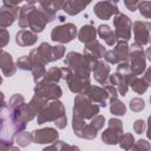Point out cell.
I'll return each instance as SVG.
<instances>
[{
    "label": "cell",
    "mask_w": 151,
    "mask_h": 151,
    "mask_svg": "<svg viewBox=\"0 0 151 151\" xmlns=\"http://www.w3.org/2000/svg\"><path fill=\"white\" fill-rule=\"evenodd\" d=\"M57 18L55 13L48 12L42 7L25 4L20 7L18 17V26L20 28H29L34 33H41L48 22L54 21Z\"/></svg>",
    "instance_id": "1"
},
{
    "label": "cell",
    "mask_w": 151,
    "mask_h": 151,
    "mask_svg": "<svg viewBox=\"0 0 151 151\" xmlns=\"http://www.w3.org/2000/svg\"><path fill=\"white\" fill-rule=\"evenodd\" d=\"M97 61H98V59H96L93 57L71 51L66 54V57L64 59V65L76 74L90 77V74L92 72V67L96 65Z\"/></svg>",
    "instance_id": "2"
},
{
    "label": "cell",
    "mask_w": 151,
    "mask_h": 151,
    "mask_svg": "<svg viewBox=\"0 0 151 151\" xmlns=\"http://www.w3.org/2000/svg\"><path fill=\"white\" fill-rule=\"evenodd\" d=\"M65 54V47L63 45L51 46L48 42H41L37 48L29 52V58L32 61H38L42 65L57 61L61 59Z\"/></svg>",
    "instance_id": "3"
},
{
    "label": "cell",
    "mask_w": 151,
    "mask_h": 151,
    "mask_svg": "<svg viewBox=\"0 0 151 151\" xmlns=\"http://www.w3.org/2000/svg\"><path fill=\"white\" fill-rule=\"evenodd\" d=\"M60 70H61V79H64L66 81L71 92H73L76 94H84L85 91L91 85L90 77L76 74L66 66L60 67Z\"/></svg>",
    "instance_id": "4"
},
{
    "label": "cell",
    "mask_w": 151,
    "mask_h": 151,
    "mask_svg": "<svg viewBox=\"0 0 151 151\" xmlns=\"http://www.w3.org/2000/svg\"><path fill=\"white\" fill-rule=\"evenodd\" d=\"M63 116H65V106H64V104L59 99L50 100L38 112L37 123L41 125L44 123L54 122V120H57L58 118H60Z\"/></svg>",
    "instance_id": "5"
},
{
    "label": "cell",
    "mask_w": 151,
    "mask_h": 151,
    "mask_svg": "<svg viewBox=\"0 0 151 151\" xmlns=\"http://www.w3.org/2000/svg\"><path fill=\"white\" fill-rule=\"evenodd\" d=\"M99 106L92 103L85 94H77L74 97V105H73V114L83 118V119H91L96 114L99 113Z\"/></svg>",
    "instance_id": "6"
},
{
    "label": "cell",
    "mask_w": 151,
    "mask_h": 151,
    "mask_svg": "<svg viewBox=\"0 0 151 151\" xmlns=\"http://www.w3.org/2000/svg\"><path fill=\"white\" fill-rule=\"evenodd\" d=\"M129 60H130V70L134 76H140L146 70V55L143 50V46L133 42L129 46Z\"/></svg>",
    "instance_id": "7"
},
{
    "label": "cell",
    "mask_w": 151,
    "mask_h": 151,
    "mask_svg": "<svg viewBox=\"0 0 151 151\" xmlns=\"http://www.w3.org/2000/svg\"><path fill=\"white\" fill-rule=\"evenodd\" d=\"M77 33H78V29L76 25L72 22H66L52 28L51 39L52 41L58 44H67V42H71L73 39H76Z\"/></svg>",
    "instance_id": "8"
},
{
    "label": "cell",
    "mask_w": 151,
    "mask_h": 151,
    "mask_svg": "<svg viewBox=\"0 0 151 151\" xmlns=\"http://www.w3.org/2000/svg\"><path fill=\"white\" fill-rule=\"evenodd\" d=\"M107 124V129L101 132V142L107 145H117L124 132L123 122L118 118H111Z\"/></svg>",
    "instance_id": "9"
},
{
    "label": "cell",
    "mask_w": 151,
    "mask_h": 151,
    "mask_svg": "<svg viewBox=\"0 0 151 151\" xmlns=\"http://www.w3.org/2000/svg\"><path fill=\"white\" fill-rule=\"evenodd\" d=\"M34 94L41 97L46 101H50V100L59 99L63 96V90H61V87L58 84L41 80L38 84H35Z\"/></svg>",
    "instance_id": "10"
},
{
    "label": "cell",
    "mask_w": 151,
    "mask_h": 151,
    "mask_svg": "<svg viewBox=\"0 0 151 151\" xmlns=\"http://www.w3.org/2000/svg\"><path fill=\"white\" fill-rule=\"evenodd\" d=\"M131 19L124 13H117L113 17V26H114V34L117 39L120 40H130L131 39Z\"/></svg>",
    "instance_id": "11"
},
{
    "label": "cell",
    "mask_w": 151,
    "mask_h": 151,
    "mask_svg": "<svg viewBox=\"0 0 151 151\" xmlns=\"http://www.w3.org/2000/svg\"><path fill=\"white\" fill-rule=\"evenodd\" d=\"M131 29L133 31L134 42L140 46H146L150 44V32H151V24L149 21L136 20L131 25Z\"/></svg>",
    "instance_id": "12"
},
{
    "label": "cell",
    "mask_w": 151,
    "mask_h": 151,
    "mask_svg": "<svg viewBox=\"0 0 151 151\" xmlns=\"http://www.w3.org/2000/svg\"><path fill=\"white\" fill-rule=\"evenodd\" d=\"M119 12L117 2L113 0H101L98 1L93 7L94 15L100 20H110L113 15Z\"/></svg>",
    "instance_id": "13"
},
{
    "label": "cell",
    "mask_w": 151,
    "mask_h": 151,
    "mask_svg": "<svg viewBox=\"0 0 151 151\" xmlns=\"http://www.w3.org/2000/svg\"><path fill=\"white\" fill-rule=\"evenodd\" d=\"M32 143L34 144H51L59 138V132L54 127H44L34 130L32 133Z\"/></svg>",
    "instance_id": "14"
},
{
    "label": "cell",
    "mask_w": 151,
    "mask_h": 151,
    "mask_svg": "<svg viewBox=\"0 0 151 151\" xmlns=\"http://www.w3.org/2000/svg\"><path fill=\"white\" fill-rule=\"evenodd\" d=\"M20 8L18 5H2L0 7V28H7L14 24L19 17Z\"/></svg>",
    "instance_id": "15"
},
{
    "label": "cell",
    "mask_w": 151,
    "mask_h": 151,
    "mask_svg": "<svg viewBox=\"0 0 151 151\" xmlns=\"http://www.w3.org/2000/svg\"><path fill=\"white\" fill-rule=\"evenodd\" d=\"M84 94L92 103L97 104L99 107H105L107 105L106 101L110 98V94H109V92L106 91V88L104 86L100 87V86H96V85H90Z\"/></svg>",
    "instance_id": "16"
},
{
    "label": "cell",
    "mask_w": 151,
    "mask_h": 151,
    "mask_svg": "<svg viewBox=\"0 0 151 151\" xmlns=\"http://www.w3.org/2000/svg\"><path fill=\"white\" fill-rule=\"evenodd\" d=\"M144 74L142 77L139 76H133L130 81H129V87L132 88V91H134L137 94H144L146 92V90L150 86V70L146 68L144 72Z\"/></svg>",
    "instance_id": "17"
},
{
    "label": "cell",
    "mask_w": 151,
    "mask_h": 151,
    "mask_svg": "<svg viewBox=\"0 0 151 151\" xmlns=\"http://www.w3.org/2000/svg\"><path fill=\"white\" fill-rule=\"evenodd\" d=\"M37 41H38V34L34 33V32H32L31 29L21 28L15 34V42L20 47L33 46Z\"/></svg>",
    "instance_id": "18"
},
{
    "label": "cell",
    "mask_w": 151,
    "mask_h": 151,
    "mask_svg": "<svg viewBox=\"0 0 151 151\" xmlns=\"http://www.w3.org/2000/svg\"><path fill=\"white\" fill-rule=\"evenodd\" d=\"M17 64L14 63L12 55L6 51H0V70L4 76L12 77L17 72Z\"/></svg>",
    "instance_id": "19"
},
{
    "label": "cell",
    "mask_w": 151,
    "mask_h": 151,
    "mask_svg": "<svg viewBox=\"0 0 151 151\" xmlns=\"http://www.w3.org/2000/svg\"><path fill=\"white\" fill-rule=\"evenodd\" d=\"M110 71H111V67L109 66V64L101 61L100 59L92 67V73H93L94 80L100 85H104L106 83V80L110 76Z\"/></svg>",
    "instance_id": "20"
},
{
    "label": "cell",
    "mask_w": 151,
    "mask_h": 151,
    "mask_svg": "<svg viewBox=\"0 0 151 151\" xmlns=\"http://www.w3.org/2000/svg\"><path fill=\"white\" fill-rule=\"evenodd\" d=\"M91 2L92 0H66L63 6V11L67 15H77L83 12Z\"/></svg>",
    "instance_id": "21"
},
{
    "label": "cell",
    "mask_w": 151,
    "mask_h": 151,
    "mask_svg": "<svg viewBox=\"0 0 151 151\" xmlns=\"http://www.w3.org/2000/svg\"><path fill=\"white\" fill-rule=\"evenodd\" d=\"M114 58H116V61L117 64L119 63H129V52H130V48H129V44L126 40H120L118 39L117 42L114 44V47L113 50H111Z\"/></svg>",
    "instance_id": "22"
},
{
    "label": "cell",
    "mask_w": 151,
    "mask_h": 151,
    "mask_svg": "<svg viewBox=\"0 0 151 151\" xmlns=\"http://www.w3.org/2000/svg\"><path fill=\"white\" fill-rule=\"evenodd\" d=\"M106 52V48L104 45H101L97 39L90 42H86L84 46V54H87L90 57H93L96 59H101L104 58V54Z\"/></svg>",
    "instance_id": "23"
},
{
    "label": "cell",
    "mask_w": 151,
    "mask_h": 151,
    "mask_svg": "<svg viewBox=\"0 0 151 151\" xmlns=\"http://www.w3.org/2000/svg\"><path fill=\"white\" fill-rule=\"evenodd\" d=\"M107 81H109L110 84H112V85L117 88L118 94H120V96H123V97L126 96V93H127V91H129V83H127V80H126L124 77H122L120 74H118V73L116 72V73L109 76Z\"/></svg>",
    "instance_id": "24"
},
{
    "label": "cell",
    "mask_w": 151,
    "mask_h": 151,
    "mask_svg": "<svg viewBox=\"0 0 151 151\" xmlns=\"http://www.w3.org/2000/svg\"><path fill=\"white\" fill-rule=\"evenodd\" d=\"M77 38L83 44L93 41L97 39V28H94V26H92V25H84L78 31Z\"/></svg>",
    "instance_id": "25"
},
{
    "label": "cell",
    "mask_w": 151,
    "mask_h": 151,
    "mask_svg": "<svg viewBox=\"0 0 151 151\" xmlns=\"http://www.w3.org/2000/svg\"><path fill=\"white\" fill-rule=\"evenodd\" d=\"M97 34L109 46H114V44L118 40L117 37H116V34H114V32L111 29V27L109 25H99L98 28H97Z\"/></svg>",
    "instance_id": "26"
},
{
    "label": "cell",
    "mask_w": 151,
    "mask_h": 151,
    "mask_svg": "<svg viewBox=\"0 0 151 151\" xmlns=\"http://www.w3.org/2000/svg\"><path fill=\"white\" fill-rule=\"evenodd\" d=\"M86 123H85V119L76 116V114H72V130H73V133L79 137V138H83L84 139V134H85V130H86Z\"/></svg>",
    "instance_id": "27"
},
{
    "label": "cell",
    "mask_w": 151,
    "mask_h": 151,
    "mask_svg": "<svg viewBox=\"0 0 151 151\" xmlns=\"http://www.w3.org/2000/svg\"><path fill=\"white\" fill-rule=\"evenodd\" d=\"M110 112L117 117L124 116L126 113V106L123 101L118 99V97H111L110 98Z\"/></svg>",
    "instance_id": "28"
},
{
    "label": "cell",
    "mask_w": 151,
    "mask_h": 151,
    "mask_svg": "<svg viewBox=\"0 0 151 151\" xmlns=\"http://www.w3.org/2000/svg\"><path fill=\"white\" fill-rule=\"evenodd\" d=\"M32 76H33V81L34 84H38L39 81H41L45 77L46 73V68L45 65L38 63V61H32V68H31Z\"/></svg>",
    "instance_id": "29"
},
{
    "label": "cell",
    "mask_w": 151,
    "mask_h": 151,
    "mask_svg": "<svg viewBox=\"0 0 151 151\" xmlns=\"http://www.w3.org/2000/svg\"><path fill=\"white\" fill-rule=\"evenodd\" d=\"M61 79V70L60 67H51L46 71L45 73V77L42 80L45 81H48V83H54V84H58Z\"/></svg>",
    "instance_id": "30"
},
{
    "label": "cell",
    "mask_w": 151,
    "mask_h": 151,
    "mask_svg": "<svg viewBox=\"0 0 151 151\" xmlns=\"http://www.w3.org/2000/svg\"><path fill=\"white\" fill-rule=\"evenodd\" d=\"M15 143L19 147H26L32 143V134L25 130L20 131L15 136Z\"/></svg>",
    "instance_id": "31"
},
{
    "label": "cell",
    "mask_w": 151,
    "mask_h": 151,
    "mask_svg": "<svg viewBox=\"0 0 151 151\" xmlns=\"http://www.w3.org/2000/svg\"><path fill=\"white\" fill-rule=\"evenodd\" d=\"M116 72H117L118 74H120L122 77H124V78L127 80V83H129L130 79L134 76V74L131 72V70H130V65H129V63H119V64H117Z\"/></svg>",
    "instance_id": "32"
},
{
    "label": "cell",
    "mask_w": 151,
    "mask_h": 151,
    "mask_svg": "<svg viewBox=\"0 0 151 151\" xmlns=\"http://www.w3.org/2000/svg\"><path fill=\"white\" fill-rule=\"evenodd\" d=\"M133 143H134V137L132 133H123L118 144L124 150H131Z\"/></svg>",
    "instance_id": "33"
},
{
    "label": "cell",
    "mask_w": 151,
    "mask_h": 151,
    "mask_svg": "<svg viewBox=\"0 0 151 151\" xmlns=\"http://www.w3.org/2000/svg\"><path fill=\"white\" fill-rule=\"evenodd\" d=\"M15 64H17V67L22 71H31V68H32V60H31L29 55L19 57Z\"/></svg>",
    "instance_id": "34"
},
{
    "label": "cell",
    "mask_w": 151,
    "mask_h": 151,
    "mask_svg": "<svg viewBox=\"0 0 151 151\" xmlns=\"http://www.w3.org/2000/svg\"><path fill=\"white\" fill-rule=\"evenodd\" d=\"M137 9H139V13L142 17L150 19L151 18V2L149 0H143L139 2Z\"/></svg>",
    "instance_id": "35"
},
{
    "label": "cell",
    "mask_w": 151,
    "mask_h": 151,
    "mask_svg": "<svg viewBox=\"0 0 151 151\" xmlns=\"http://www.w3.org/2000/svg\"><path fill=\"white\" fill-rule=\"evenodd\" d=\"M24 103H25L24 96H22V94H19V93H15V94H13V96L9 98V101H8V105H7V106H8L11 110H15V109H18L19 106H21Z\"/></svg>",
    "instance_id": "36"
},
{
    "label": "cell",
    "mask_w": 151,
    "mask_h": 151,
    "mask_svg": "<svg viewBox=\"0 0 151 151\" xmlns=\"http://www.w3.org/2000/svg\"><path fill=\"white\" fill-rule=\"evenodd\" d=\"M129 106H130L132 112H140L145 109V101H144V99L136 97V98H132L130 100Z\"/></svg>",
    "instance_id": "37"
},
{
    "label": "cell",
    "mask_w": 151,
    "mask_h": 151,
    "mask_svg": "<svg viewBox=\"0 0 151 151\" xmlns=\"http://www.w3.org/2000/svg\"><path fill=\"white\" fill-rule=\"evenodd\" d=\"M64 149H78L77 146H73V145H68V144H65L63 140H55L53 143H51L50 146H46L44 147V151H47V150H64Z\"/></svg>",
    "instance_id": "38"
},
{
    "label": "cell",
    "mask_w": 151,
    "mask_h": 151,
    "mask_svg": "<svg viewBox=\"0 0 151 151\" xmlns=\"http://www.w3.org/2000/svg\"><path fill=\"white\" fill-rule=\"evenodd\" d=\"M131 149L132 150H136V151H140V150L142 151H149L151 149V145L145 139H138L137 142L134 140V143H133V145H132Z\"/></svg>",
    "instance_id": "39"
},
{
    "label": "cell",
    "mask_w": 151,
    "mask_h": 151,
    "mask_svg": "<svg viewBox=\"0 0 151 151\" xmlns=\"http://www.w3.org/2000/svg\"><path fill=\"white\" fill-rule=\"evenodd\" d=\"M90 124H91L97 131H99V130L103 129V126H104V124H105V117L101 116V114H96L94 117L91 118V123H90Z\"/></svg>",
    "instance_id": "40"
},
{
    "label": "cell",
    "mask_w": 151,
    "mask_h": 151,
    "mask_svg": "<svg viewBox=\"0 0 151 151\" xmlns=\"http://www.w3.org/2000/svg\"><path fill=\"white\" fill-rule=\"evenodd\" d=\"M145 130H146V123H145V120H143V119H137V120H134V123H133V131H134L137 134L144 133Z\"/></svg>",
    "instance_id": "41"
},
{
    "label": "cell",
    "mask_w": 151,
    "mask_h": 151,
    "mask_svg": "<svg viewBox=\"0 0 151 151\" xmlns=\"http://www.w3.org/2000/svg\"><path fill=\"white\" fill-rule=\"evenodd\" d=\"M9 42V33L6 28H0V45L2 47L7 46Z\"/></svg>",
    "instance_id": "42"
},
{
    "label": "cell",
    "mask_w": 151,
    "mask_h": 151,
    "mask_svg": "<svg viewBox=\"0 0 151 151\" xmlns=\"http://www.w3.org/2000/svg\"><path fill=\"white\" fill-rule=\"evenodd\" d=\"M140 1H143V0H124V4H125V6H126V8L129 11L134 12Z\"/></svg>",
    "instance_id": "43"
},
{
    "label": "cell",
    "mask_w": 151,
    "mask_h": 151,
    "mask_svg": "<svg viewBox=\"0 0 151 151\" xmlns=\"http://www.w3.org/2000/svg\"><path fill=\"white\" fill-rule=\"evenodd\" d=\"M105 88H106V91L109 92V94H110V97H118L119 94H118V91H117V88L112 85V84H110L107 80H106V83L103 85Z\"/></svg>",
    "instance_id": "44"
},
{
    "label": "cell",
    "mask_w": 151,
    "mask_h": 151,
    "mask_svg": "<svg viewBox=\"0 0 151 151\" xmlns=\"http://www.w3.org/2000/svg\"><path fill=\"white\" fill-rule=\"evenodd\" d=\"M54 125H55V127L59 129V130L65 129L66 125H67V117H66V114L63 116V117H60V118H58L57 120H54Z\"/></svg>",
    "instance_id": "45"
},
{
    "label": "cell",
    "mask_w": 151,
    "mask_h": 151,
    "mask_svg": "<svg viewBox=\"0 0 151 151\" xmlns=\"http://www.w3.org/2000/svg\"><path fill=\"white\" fill-rule=\"evenodd\" d=\"M37 1H38V4H39V6H40V7H42L44 9H46V11H48V12L54 13V12L51 9L52 1H53V0H37ZM55 14H57V13H55Z\"/></svg>",
    "instance_id": "46"
},
{
    "label": "cell",
    "mask_w": 151,
    "mask_h": 151,
    "mask_svg": "<svg viewBox=\"0 0 151 151\" xmlns=\"http://www.w3.org/2000/svg\"><path fill=\"white\" fill-rule=\"evenodd\" d=\"M22 1H25V0H2L4 5H14V6L15 5H19Z\"/></svg>",
    "instance_id": "47"
},
{
    "label": "cell",
    "mask_w": 151,
    "mask_h": 151,
    "mask_svg": "<svg viewBox=\"0 0 151 151\" xmlns=\"http://www.w3.org/2000/svg\"><path fill=\"white\" fill-rule=\"evenodd\" d=\"M5 106H7V104H6V101H5V94H4V92L0 91V111H1Z\"/></svg>",
    "instance_id": "48"
},
{
    "label": "cell",
    "mask_w": 151,
    "mask_h": 151,
    "mask_svg": "<svg viewBox=\"0 0 151 151\" xmlns=\"http://www.w3.org/2000/svg\"><path fill=\"white\" fill-rule=\"evenodd\" d=\"M26 1V4H29V5H35L38 1L37 0H25Z\"/></svg>",
    "instance_id": "49"
},
{
    "label": "cell",
    "mask_w": 151,
    "mask_h": 151,
    "mask_svg": "<svg viewBox=\"0 0 151 151\" xmlns=\"http://www.w3.org/2000/svg\"><path fill=\"white\" fill-rule=\"evenodd\" d=\"M1 127H2V120H1V118H0V131H1Z\"/></svg>",
    "instance_id": "50"
},
{
    "label": "cell",
    "mask_w": 151,
    "mask_h": 151,
    "mask_svg": "<svg viewBox=\"0 0 151 151\" xmlns=\"http://www.w3.org/2000/svg\"><path fill=\"white\" fill-rule=\"evenodd\" d=\"M1 83H2V78H1V76H0V85H1Z\"/></svg>",
    "instance_id": "51"
},
{
    "label": "cell",
    "mask_w": 151,
    "mask_h": 151,
    "mask_svg": "<svg viewBox=\"0 0 151 151\" xmlns=\"http://www.w3.org/2000/svg\"><path fill=\"white\" fill-rule=\"evenodd\" d=\"M0 51H2V46L1 45H0Z\"/></svg>",
    "instance_id": "52"
},
{
    "label": "cell",
    "mask_w": 151,
    "mask_h": 151,
    "mask_svg": "<svg viewBox=\"0 0 151 151\" xmlns=\"http://www.w3.org/2000/svg\"><path fill=\"white\" fill-rule=\"evenodd\" d=\"M113 1H114V2H117V4H118V1H119V0H113Z\"/></svg>",
    "instance_id": "53"
}]
</instances>
